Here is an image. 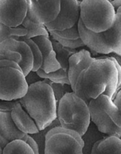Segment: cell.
<instances>
[{"label":"cell","mask_w":121,"mask_h":154,"mask_svg":"<svg viewBox=\"0 0 121 154\" xmlns=\"http://www.w3.org/2000/svg\"><path fill=\"white\" fill-rule=\"evenodd\" d=\"M121 85V68L116 60L108 55L94 60L78 75L74 93L87 104L102 95L114 99Z\"/></svg>","instance_id":"obj_1"},{"label":"cell","mask_w":121,"mask_h":154,"mask_svg":"<svg viewBox=\"0 0 121 154\" xmlns=\"http://www.w3.org/2000/svg\"><path fill=\"white\" fill-rule=\"evenodd\" d=\"M18 101L39 131L48 128L57 119V101L52 88L45 80L29 86L25 96Z\"/></svg>","instance_id":"obj_2"},{"label":"cell","mask_w":121,"mask_h":154,"mask_svg":"<svg viewBox=\"0 0 121 154\" xmlns=\"http://www.w3.org/2000/svg\"><path fill=\"white\" fill-rule=\"evenodd\" d=\"M57 118L62 128L75 131L81 137L91 123L88 104L74 92L66 93L58 102Z\"/></svg>","instance_id":"obj_3"},{"label":"cell","mask_w":121,"mask_h":154,"mask_svg":"<svg viewBox=\"0 0 121 154\" xmlns=\"http://www.w3.org/2000/svg\"><path fill=\"white\" fill-rule=\"evenodd\" d=\"M116 11L108 0H82L80 5V19L87 29L104 32L115 21Z\"/></svg>","instance_id":"obj_4"},{"label":"cell","mask_w":121,"mask_h":154,"mask_svg":"<svg viewBox=\"0 0 121 154\" xmlns=\"http://www.w3.org/2000/svg\"><path fill=\"white\" fill-rule=\"evenodd\" d=\"M28 87L25 75L17 62L0 60V100H19L25 96Z\"/></svg>","instance_id":"obj_5"},{"label":"cell","mask_w":121,"mask_h":154,"mask_svg":"<svg viewBox=\"0 0 121 154\" xmlns=\"http://www.w3.org/2000/svg\"><path fill=\"white\" fill-rule=\"evenodd\" d=\"M84 147L81 135L59 126L46 134L45 154H84Z\"/></svg>","instance_id":"obj_6"},{"label":"cell","mask_w":121,"mask_h":154,"mask_svg":"<svg viewBox=\"0 0 121 154\" xmlns=\"http://www.w3.org/2000/svg\"><path fill=\"white\" fill-rule=\"evenodd\" d=\"M28 4L26 17L37 23L53 22L60 11V0H26Z\"/></svg>","instance_id":"obj_7"},{"label":"cell","mask_w":121,"mask_h":154,"mask_svg":"<svg viewBox=\"0 0 121 154\" xmlns=\"http://www.w3.org/2000/svg\"><path fill=\"white\" fill-rule=\"evenodd\" d=\"M80 5L78 0H60V11L53 22L46 24L48 32L62 31L78 23L80 19Z\"/></svg>","instance_id":"obj_8"},{"label":"cell","mask_w":121,"mask_h":154,"mask_svg":"<svg viewBox=\"0 0 121 154\" xmlns=\"http://www.w3.org/2000/svg\"><path fill=\"white\" fill-rule=\"evenodd\" d=\"M28 10L26 0H0V23L10 27L22 25Z\"/></svg>","instance_id":"obj_9"},{"label":"cell","mask_w":121,"mask_h":154,"mask_svg":"<svg viewBox=\"0 0 121 154\" xmlns=\"http://www.w3.org/2000/svg\"><path fill=\"white\" fill-rule=\"evenodd\" d=\"M90 120L97 127L98 130L108 136L120 138L121 129L111 120L105 112L98 99H92L88 104Z\"/></svg>","instance_id":"obj_10"},{"label":"cell","mask_w":121,"mask_h":154,"mask_svg":"<svg viewBox=\"0 0 121 154\" xmlns=\"http://www.w3.org/2000/svg\"><path fill=\"white\" fill-rule=\"evenodd\" d=\"M78 31L80 38L83 43L90 50V52L92 54H101V55H109L112 53L107 44L104 32H94L87 29L83 24L82 21L79 19L78 22Z\"/></svg>","instance_id":"obj_11"},{"label":"cell","mask_w":121,"mask_h":154,"mask_svg":"<svg viewBox=\"0 0 121 154\" xmlns=\"http://www.w3.org/2000/svg\"><path fill=\"white\" fill-rule=\"evenodd\" d=\"M5 51H11L20 54L21 61L20 62L19 66L25 77L32 72L34 59L29 46L24 41L14 38H8L4 41L0 43V52Z\"/></svg>","instance_id":"obj_12"},{"label":"cell","mask_w":121,"mask_h":154,"mask_svg":"<svg viewBox=\"0 0 121 154\" xmlns=\"http://www.w3.org/2000/svg\"><path fill=\"white\" fill-rule=\"evenodd\" d=\"M33 42L38 45L42 54V66L41 69L46 73L56 72L60 69V65L56 57V53L54 51L50 37L48 36H39L33 38Z\"/></svg>","instance_id":"obj_13"},{"label":"cell","mask_w":121,"mask_h":154,"mask_svg":"<svg viewBox=\"0 0 121 154\" xmlns=\"http://www.w3.org/2000/svg\"><path fill=\"white\" fill-rule=\"evenodd\" d=\"M94 60V57H92L91 53L85 49L77 51L75 54L71 56L69 59V75L70 87L72 92L75 90V83L79 74L87 67Z\"/></svg>","instance_id":"obj_14"},{"label":"cell","mask_w":121,"mask_h":154,"mask_svg":"<svg viewBox=\"0 0 121 154\" xmlns=\"http://www.w3.org/2000/svg\"><path fill=\"white\" fill-rule=\"evenodd\" d=\"M11 115L15 126L23 133L33 135L39 132L36 122L24 110L19 101L11 112Z\"/></svg>","instance_id":"obj_15"},{"label":"cell","mask_w":121,"mask_h":154,"mask_svg":"<svg viewBox=\"0 0 121 154\" xmlns=\"http://www.w3.org/2000/svg\"><path fill=\"white\" fill-rule=\"evenodd\" d=\"M0 135L8 143L16 140L26 141L28 136L17 128L11 118V112L8 111H0Z\"/></svg>","instance_id":"obj_16"},{"label":"cell","mask_w":121,"mask_h":154,"mask_svg":"<svg viewBox=\"0 0 121 154\" xmlns=\"http://www.w3.org/2000/svg\"><path fill=\"white\" fill-rule=\"evenodd\" d=\"M104 34L112 53L121 57V13H116L114 24Z\"/></svg>","instance_id":"obj_17"},{"label":"cell","mask_w":121,"mask_h":154,"mask_svg":"<svg viewBox=\"0 0 121 154\" xmlns=\"http://www.w3.org/2000/svg\"><path fill=\"white\" fill-rule=\"evenodd\" d=\"M90 154H121V139L106 135L95 143Z\"/></svg>","instance_id":"obj_18"},{"label":"cell","mask_w":121,"mask_h":154,"mask_svg":"<svg viewBox=\"0 0 121 154\" xmlns=\"http://www.w3.org/2000/svg\"><path fill=\"white\" fill-rule=\"evenodd\" d=\"M105 112L108 114L111 121L121 129V114L117 105L108 96L102 95L97 98Z\"/></svg>","instance_id":"obj_19"},{"label":"cell","mask_w":121,"mask_h":154,"mask_svg":"<svg viewBox=\"0 0 121 154\" xmlns=\"http://www.w3.org/2000/svg\"><path fill=\"white\" fill-rule=\"evenodd\" d=\"M106 135L99 132L97 127L91 122L87 132L81 137L84 143V147L83 149L84 154H90L92 147L94 145L95 143L102 139Z\"/></svg>","instance_id":"obj_20"},{"label":"cell","mask_w":121,"mask_h":154,"mask_svg":"<svg viewBox=\"0 0 121 154\" xmlns=\"http://www.w3.org/2000/svg\"><path fill=\"white\" fill-rule=\"evenodd\" d=\"M51 40L52 42L54 51L56 53V57H57V60L58 61V63H60V67H61V69L68 71V69H69V57L73 55L74 54H75L77 52V51L76 50L65 48V47L62 46L59 42L54 40V39L51 38Z\"/></svg>","instance_id":"obj_21"},{"label":"cell","mask_w":121,"mask_h":154,"mask_svg":"<svg viewBox=\"0 0 121 154\" xmlns=\"http://www.w3.org/2000/svg\"><path fill=\"white\" fill-rule=\"evenodd\" d=\"M21 26H23L27 30V35L25 37H21L23 38L32 39L33 38L42 35L50 37L49 32H48L45 25L33 22L27 17H26Z\"/></svg>","instance_id":"obj_22"},{"label":"cell","mask_w":121,"mask_h":154,"mask_svg":"<svg viewBox=\"0 0 121 154\" xmlns=\"http://www.w3.org/2000/svg\"><path fill=\"white\" fill-rule=\"evenodd\" d=\"M36 73L42 80L47 79L49 80L51 82L56 83V84H62L70 86L68 71L61 69V68L59 70L54 72H51V73H46L42 69H40L36 72Z\"/></svg>","instance_id":"obj_23"},{"label":"cell","mask_w":121,"mask_h":154,"mask_svg":"<svg viewBox=\"0 0 121 154\" xmlns=\"http://www.w3.org/2000/svg\"><path fill=\"white\" fill-rule=\"evenodd\" d=\"M27 30L23 26L17 27H10L0 23V43L8 38L18 40L20 38L25 37Z\"/></svg>","instance_id":"obj_24"},{"label":"cell","mask_w":121,"mask_h":154,"mask_svg":"<svg viewBox=\"0 0 121 154\" xmlns=\"http://www.w3.org/2000/svg\"><path fill=\"white\" fill-rule=\"evenodd\" d=\"M2 154H35L28 144L22 140L11 141L3 149Z\"/></svg>","instance_id":"obj_25"},{"label":"cell","mask_w":121,"mask_h":154,"mask_svg":"<svg viewBox=\"0 0 121 154\" xmlns=\"http://www.w3.org/2000/svg\"><path fill=\"white\" fill-rule=\"evenodd\" d=\"M20 40L24 41L27 45L29 46L30 49H31L32 53L33 55V59H34V62H33V68L32 72H36L38 70L42 68V63H43V60H42V54L41 53L40 50H39L38 45L35 43L33 41V39H25L23 38H20Z\"/></svg>","instance_id":"obj_26"},{"label":"cell","mask_w":121,"mask_h":154,"mask_svg":"<svg viewBox=\"0 0 121 154\" xmlns=\"http://www.w3.org/2000/svg\"><path fill=\"white\" fill-rule=\"evenodd\" d=\"M49 35L50 36H57L59 38L67 39V40H77V39L81 38L79 31H78V23L71 28L66 29L62 30V31L49 32Z\"/></svg>","instance_id":"obj_27"},{"label":"cell","mask_w":121,"mask_h":154,"mask_svg":"<svg viewBox=\"0 0 121 154\" xmlns=\"http://www.w3.org/2000/svg\"><path fill=\"white\" fill-rule=\"evenodd\" d=\"M45 81L49 84L52 88L53 92H54V97H55L57 103L60 102V99L65 96L67 93H70L72 92V88L70 86L66 85V84H56V83H53L50 81L49 80L45 79Z\"/></svg>","instance_id":"obj_28"},{"label":"cell","mask_w":121,"mask_h":154,"mask_svg":"<svg viewBox=\"0 0 121 154\" xmlns=\"http://www.w3.org/2000/svg\"><path fill=\"white\" fill-rule=\"evenodd\" d=\"M50 38L54 40L57 41V42L60 44L62 46L65 47V48H70V49L77 50L78 48H84L85 47L84 44L83 43L82 40L81 38L77 39V40H67V39H63L61 38H59L57 36H50Z\"/></svg>","instance_id":"obj_29"},{"label":"cell","mask_w":121,"mask_h":154,"mask_svg":"<svg viewBox=\"0 0 121 154\" xmlns=\"http://www.w3.org/2000/svg\"><path fill=\"white\" fill-rule=\"evenodd\" d=\"M18 100L16 101H0V111H8L11 112L14 108L15 105L17 103Z\"/></svg>","instance_id":"obj_30"},{"label":"cell","mask_w":121,"mask_h":154,"mask_svg":"<svg viewBox=\"0 0 121 154\" xmlns=\"http://www.w3.org/2000/svg\"><path fill=\"white\" fill-rule=\"evenodd\" d=\"M26 81L27 84L29 86L31 85V84H34V83L38 82V81H42V79L37 75L36 72H30L26 76Z\"/></svg>","instance_id":"obj_31"},{"label":"cell","mask_w":121,"mask_h":154,"mask_svg":"<svg viewBox=\"0 0 121 154\" xmlns=\"http://www.w3.org/2000/svg\"><path fill=\"white\" fill-rule=\"evenodd\" d=\"M25 142L26 143V144H29V146L31 147L32 150H33V152H34L35 154H39V147H38L37 143L36 142V141H35V140L33 139V138H32L29 135H28V136H27L26 140Z\"/></svg>","instance_id":"obj_32"},{"label":"cell","mask_w":121,"mask_h":154,"mask_svg":"<svg viewBox=\"0 0 121 154\" xmlns=\"http://www.w3.org/2000/svg\"><path fill=\"white\" fill-rule=\"evenodd\" d=\"M113 102H114L117 107L118 108L119 111H120V114H121V89L117 91V93H116L115 96H114V99H113Z\"/></svg>","instance_id":"obj_33"},{"label":"cell","mask_w":121,"mask_h":154,"mask_svg":"<svg viewBox=\"0 0 121 154\" xmlns=\"http://www.w3.org/2000/svg\"><path fill=\"white\" fill-rule=\"evenodd\" d=\"M111 3L113 7H114V10L116 11V12L121 7V0H112Z\"/></svg>","instance_id":"obj_34"},{"label":"cell","mask_w":121,"mask_h":154,"mask_svg":"<svg viewBox=\"0 0 121 154\" xmlns=\"http://www.w3.org/2000/svg\"><path fill=\"white\" fill-rule=\"evenodd\" d=\"M108 56H109V57H113V58L115 59L116 61H117V63H118V64L120 65V68H121V57H120V56L117 55V54H114V53H111V54H110L109 55H108ZM120 89H121V85H120V89H119V90H120Z\"/></svg>","instance_id":"obj_35"},{"label":"cell","mask_w":121,"mask_h":154,"mask_svg":"<svg viewBox=\"0 0 121 154\" xmlns=\"http://www.w3.org/2000/svg\"><path fill=\"white\" fill-rule=\"evenodd\" d=\"M2 152H3V149L2 148L1 145H0V154H2Z\"/></svg>","instance_id":"obj_36"},{"label":"cell","mask_w":121,"mask_h":154,"mask_svg":"<svg viewBox=\"0 0 121 154\" xmlns=\"http://www.w3.org/2000/svg\"><path fill=\"white\" fill-rule=\"evenodd\" d=\"M116 13H121V7L117 11V12H116Z\"/></svg>","instance_id":"obj_37"},{"label":"cell","mask_w":121,"mask_h":154,"mask_svg":"<svg viewBox=\"0 0 121 154\" xmlns=\"http://www.w3.org/2000/svg\"><path fill=\"white\" fill-rule=\"evenodd\" d=\"M108 1H109V2H111V1H112V0H108Z\"/></svg>","instance_id":"obj_38"},{"label":"cell","mask_w":121,"mask_h":154,"mask_svg":"<svg viewBox=\"0 0 121 154\" xmlns=\"http://www.w3.org/2000/svg\"><path fill=\"white\" fill-rule=\"evenodd\" d=\"M120 139H121V136H120Z\"/></svg>","instance_id":"obj_39"}]
</instances>
